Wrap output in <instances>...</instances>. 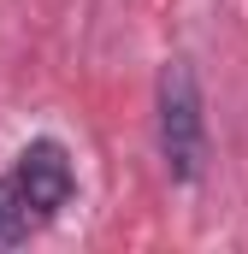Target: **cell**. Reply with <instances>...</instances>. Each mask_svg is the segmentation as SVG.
<instances>
[{
	"instance_id": "6da1fadb",
	"label": "cell",
	"mask_w": 248,
	"mask_h": 254,
	"mask_svg": "<svg viewBox=\"0 0 248 254\" xmlns=\"http://www.w3.org/2000/svg\"><path fill=\"white\" fill-rule=\"evenodd\" d=\"M154 136H160V160H166L172 184H195L201 166H207V113H201V77H195L189 60L160 65Z\"/></svg>"
},
{
	"instance_id": "7a4b0ae2",
	"label": "cell",
	"mask_w": 248,
	"mask_h": 254,
	"mask_svg": "<svg viewBox=\"0 0 248 254\" xmlns=\"http://www.w3.org/2000/svg\"><path fill=\"white\" fill-rule=\"evenodd\" d=\"M12 184L24 195L30 219H54L60 207H71V195H77V166H71V154H65L54 136H36V142H24V154L12 166Z\"/></svg>"
},
{
	"instance_id": "3957f363",
	"label": "cell",
	"mask_w": 248,
	"mask_h": 254,
	"mask_svg": "<svg viewBox=\"0 0 248 254\" xmlns=\"http://www.w3.org/2000/svg\"><path fill=\"white\" fill-rule=\"evenodd\" d=\"M30 207H24V195H18V184L12 178H0V249H12V243H24L30 237Z\"/></svg>"
}]
</instances>
